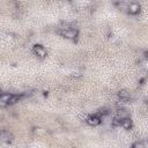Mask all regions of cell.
I'll return each mask as SVG.
<instances>
[{"instance_id": "cell-3", "label": "cell", "mask_w": 148, "mask_h": 148, "mask_svg": "<svg viewBox=\"0 0 148 148\" xmlns=\"http://www.w3.org/2000/svg\"><path fill=\"white\" fill-rule=\"evenodd\" d=\"M34 52H35V54L37 56V57H39V58H45L46 57V50L42 46V45H36L35 47H34Z\"/></svg>"}, {"instance_id": "cell-9", "label": "cell", "mask_w": 148, "mask_h": 148, "mask_svg": "<svg viewBox=\"0 0 148 148\" xmlns=\"http://www.w3.org/2000/svg\"><path fill=\"white\" fill-rule=\"evenodd\" d=\"M133 147H135V148H146L145 147V142H136V143L133 145Z\"/></svg>"}, {"instance_id": "cell-1", "label": "cell", "mask_w": 148, "mask_h": 148, "mask_svg": "<svg viewBox=\"0 0 148 148\" xmlns=\"http://www.w3.org/2000/svg\"><path fill=\"white\" fill-rule=\"evenodd\" d=\"M60 34L64 36V37H66V38H68V39H74L76 36H77V31L75 30V29H73V28H67V29H62V30H60Z\"/></svg>"}, {"instance_id": "cell-7", "label": "cell", "mask_w": 148, "mask_h": 148, "mask_svg": "<svg viewBox=\"0 0 148 148\" xmlns=\"http://www.w3.org/2000/svg\"><path fill=\"white\" fill-rule=\"evenodd\" d=\"M118 96H119V98L121 101H128L130 97H131V94L127 90H120L119 94H118Z\"/></svg>"}, {"instance_id": "cell-2", "label": "cell", "mask_w": 148, "mask_h": 148, "mask_svg": "<svg viewBox=\"0 0 148 148\" xmlns=\"http://www.w3.org/2000/svg\"><path fill=\"white\" fill-rule=\"evenodd\" d=\"M87 123H88L90 126L96 127V126H98V125L102 123V118H99V117L96 116V114H94V116H89V117L87 118Z\"/></svg>"}, {"instance_id": "cell-5", "label": "cell", "mask_w": 148, "mask_h": 148, "mask_svg": "<svg viewBox=\"0 0 148 148\" xmlns=\"http://www.w3.org/2000/svg\"><path fill=\"white\" fill-rule=\"evenodd\" d=\"M127 10H128L130 14L135 15V14L139 13V10H140V6H139V3H136V2H132V3H130V5L127 6Z\"/></svg>"}, {"instance_id": "cell-6", "label": "cell", "mask_w": 148, "mask_h": 148, "mask_svg": "<svg viewBox=\"0 0 148 148\" xmlns=\"http://www.w3.org/2000/svg\"><path fill=\"white\" fill-rule=\"evenodd\" d=\"M13 139V134L9 131H2L1 132V140L2 141H10Z\"/></svg>"}, {"instance_id": "cell-8", "label": "cell", "mask_w": 148, "mask_h": 148, "mask_svg": "<svg viewBox=\"0 0 148 148\" xmlns=\"http://www.w3.org/2000/svg\"><path fill=\"white\" fill-rule=\"evenodd\" d=\"M121 127L126 128V130H130L132 127V120L130 119V117H126V118H123V121H121Z\"/></svg>"}, {"instance_id": "cell-4", "label": "cell", "mask_w": 148, "mask_h": 148, "mask_svg": "<svg viewBox=\"0 0 148 148\" xmlns=\"http://www.w3.org/2000/svg\"><path fill=\"white\" fill-rule=\"evenodd\" d=\"M12 94H7V92H2L1 97H0V105L5 106V105H9V101L12 98Z\"/></svg>"}]
</instances>
